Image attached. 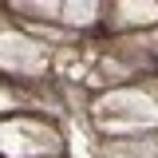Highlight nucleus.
I'll return each instance as SVG.
<instances>
[{
    "mask_svg": "<svg viewBox=\"0 0 158 158\" xmlns=\"http://www.w3.org/2000/svg\"><path fill=\"white\" fill-rule=\"evenodd\" d=\"M95 118L107 135H127V131H142L158 123V107L150 95H142L135 87H118L111 95L95 103Z\"/></svg>",
    "mask_w": 158,
    "mask_h": 158,
    "instance_id": "nucleus-1",
    "label": "nucleus"
},
{
    "mask_svg": "<svg viewBox=\"0 0 158 158\" xmlns=\"http://www.w3.org/2000/svg\"><path fill=\"white\" fill-rule=\"evenodd\" d=\"M59 135L48 123L36 118H8L4 123V154L8 158H40V154H56Z\"/></svg>",
    "mask_w": 158,
    "mask_h": 158,
    "instance_id": "nucleus-2",
    "label": "nucleus"
},
{
    "mask_svg": "<svg viewBox=\"0 0 158 158\" xmlns=\"http://www.w3.org/2000/svg\"><path fill=\"white\" fill-rule=\"evenodd\" d=\"M4 67H8V71H24V75H40V71L48 67V56H44L40 44L8 32V36H4Z\"/></svg>",
    "mask_w": 158,
    "mask_h": 158,
    "instance_id": "nucleus-3",
    "label": "nucleus"
},
{
    "mask_svg": "<svg viewBox=\"0 0 158 158\" xmlns=\"http://www.w3.org/2000/svg\"><path fill=\"white\" fill-rule=\"evenodd\" d=\"M118 20L123 24H154L158 4H118Z\"/></svg>",
    "mask_w": 158,
    "mask_h": 158,
    "instance_id": "nucleus-4",
    "label": "nucleus"
},
{
    "mask_svg": "<svg viewBox=\"0 0 158 158\" xmlns=\"http://www.w3.org/2000/svg\"><path fill=\"white\" fill-rule=\"evenodd\" d=\"M63 12H67V24H91V20H95V4H63Z\"/></svg>",
    "mask_w": 158,
    "mask_h": 158,
    "instance_id": "nucleus-5",
    "label": "nucleus"
}]
</instances>
